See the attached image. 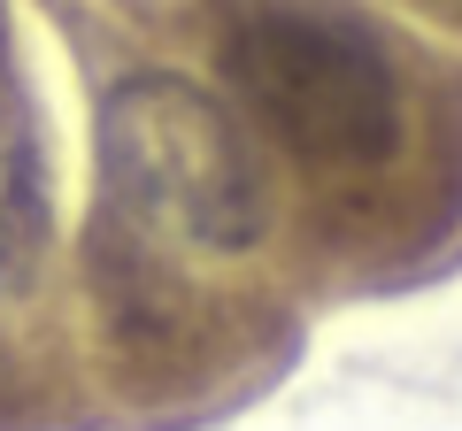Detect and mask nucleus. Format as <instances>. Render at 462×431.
<instances>
[{
    "instance_id": "nucleus-1",
    "label": "nucleus",
    "mask_w": 462,
    "mask_h": 431,
    "mask_svg": "<svg viewBox=\"0 0 462 431\" xmlns=\"http://www.w3.org/2000/svg\"><path fill=\"white\" fill-rule=\"evenodd\" d=\"M231 93L309 170H378L401 147V85L378 32L324 0H263L224 39Z\"/></svg>"
},
{
    "instance_id": "nucleus-2",
    "label": "nucleus",
    "mask_w": 462,
    "mask_h": 431,
    "mask_svg": "<svg viewBox=\"0 0 462 431\" xmlns=\"http://www.w3.org/2000/svg\"><path fill=\"white\" fill-rule=\"evenodd\" d=\"M100 178L139 224L239 254L263 239V178L224 100L185 78H124L100 100Z\"/></svg>"
}]
</instances>
